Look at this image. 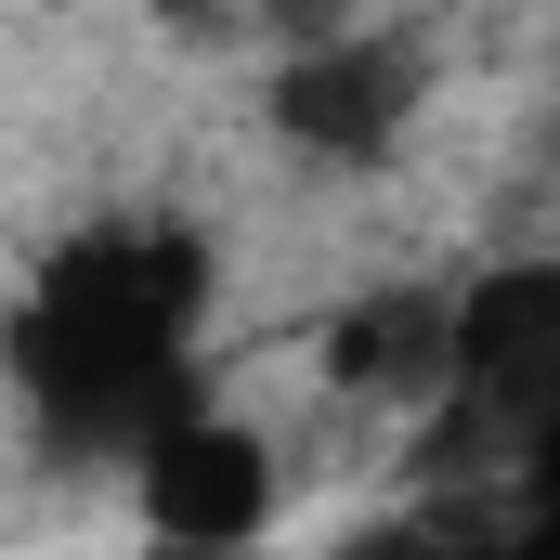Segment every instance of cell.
Instances as JSON below:
<instances>
[{"label": "cell", "instance_id": "cell-1", "mask_svg": "<svg viewBox=\"0 0 560 560\" xmlns=\"http://www.w3.org/2000/svg\"><path fill=\"white\" fill-rule=\"evenodd\" d=\"M0 365H13L26 418L52 443L118 456L156 405L196 392V248L131 235V222L52 248L39 287L13 300V326H0Z\"/></svg>", "mask_w": 560, "mask_h": 560}, {"label": "cell", "instance_id": "cell-3", "mask_svg": "<svg viewBox=\"0 0 560 560\" xmlns=\"http://www.w3.org/2000/svg\"><path fill=\"white\" fill-rule=\"evenodd\" d=\"M275 131L326 170H378L392 143L418 131V52L378 26H326L275 66Z\"/></svg>", "mask_w": 560, "mask_h": 560}, {"label": "cell", "instance_id": "cell-4", "mask_svg": "<svg viewBox=\"0 0 560 560\" xmlns=\"http://www.w3.org/2000/svg\"><path fill=\"white\" fill-rule=\"evenodd\" d=\"M456 405L495 418H560V261H509V275L456 287Z\"/></svg>", "mask_w": 560, "mask_h": 560}, {"label": "cell", "instance_id": "cell-2", "mask_svg": "<svg viewBox=\"0 0 560 560\" xmlns=\"http://www.w3.org/2000/svg\"><path fill=\"white\" fill-rule=\"evenodd\" d=\"M118 469H131V522L156 560H248L261 535L287 522V456L261 418H235V405H209V392H183V405H156V418L118 443Z\"/></svg>", "mask_w": 560, "mask_h": 560}]
</instances>
